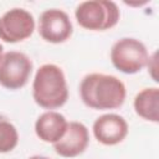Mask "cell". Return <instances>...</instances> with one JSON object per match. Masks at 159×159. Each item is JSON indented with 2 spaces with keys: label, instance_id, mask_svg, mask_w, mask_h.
Segmentation results:
<instances>
[{
  "label": "cell",
  "instance_id": "1",
  "mask_svg": "<svg viewBox=\"0 0 159 159\" xmlns=\"http://www.w3.org/2000/svg\"><path fill=\"white\" fill-rule=\"evenodd\" d=\"M80 96L88 108L98 111L117 109L124 103L127 89L118 77L94 72L82 78Z\"/></svg>",
  "mask_w": 159,
  "mask_h": 159
},
{
  "label": "cell",
  "instance_id": "2",
  "mask_svg": "<svg viewBox=\"0 0 159 159\" xmlns=\"http://www.w3.org/2000/svg\"><path fill=\"white\" fill-rule=\"evenodd\" d=\"M32 98L37 106L48 111L60 108L67 102L68 87L61 67L55 63L39 67L32 82Z\"/></svg>",
  "mask_w": 159,
  "mask_h": 159
},
{
  "label": "cell",
  "instance_id": "3",
  "mask_svg": "<svg viewBox=\"0 0 159 159\" xmlns=\"http://www.w3.org/2000/svg\"><path fill=\"white\" fill-rule=\"evenodd\" d=\"M75 17L78 25L91 31H106L114 27L120 17L116 2L109 0H89L77 5Z\"/></svg>",
  "mask_w": 159,
  "mask_h": 159
},
{
  "label": "cell",
  "instance_id": "4",
  "mask_svg": "<svg viewBox=\"0 0 159 159\" xmlns=\"http://www.w3.org/2000/svg\"><path fill=\"white\" fill-rule=\"evenodd\" d=\"M149 53L145 45L133 37L117 40L111 48L112 65L125 75H134L142 71L148 62Z\"/></svg>",
  "mask_w": 159,
  "mask_h": 159
},
{
  "label": "cell",
  "instance_id": "5",
  "mask_svg": "<svg viewBox=\"0 0 159 159\" xmlns=\"http://www.w3.org/2000/svg\"><path fill=\"white\" fill-rule=\"evenodd\" d=\"M32 61L20 51L4 52L0 58V86L6 89H20L30 80Z\"/></svg>",
  "mask_w": 159,
  "mask_h": 159
},
{
  "label": "cell",
  "instance_id": "6",
  "mask_svg": "<svg viewBox=\"0 0 159 159\" xmlns=\"http://www.w3.org/2000/svg\"><path fill=\"white\" fill-rule=\"evenodd\" d=\"M35 30V19L30 11L22 7L7 10L0 17V40L16 43L29 39Z\"/></svg>",
  "mask_w": 159,
  "mask_h": 159
},
{
  "label": "cell",
  "instance_id": "7",
  "mask_svg": "<svg viewBox=\"0 0 159 159\" xmlns=\"http://www.w3.org/2000/svg\"><path fill=\"white\" fill-rule=\"evenodd\" d=\"M37 31L46 42L62 43L71 37L73 26L67 12L61 9H47L39 17Z\"/></svg>",
  "mask_w": 159,
  "mask_h": 159
},
{
  "label": "cell",
  "instance_id": "8",
  "mask_svg": "<svg viewBox=\"0 0 159 159\" xmlns=\"http://www.w3.org/2000/svg\"><path fill=\"white\" fill-rule=\"evenodd\" d=\"M128 130L127 120L116 113H107L98 117L92 125L94 138L103 145L119 144L128 135Z\"/></svg>",
  "mask_w": 159,
  "mask_h": 159
},
{
  "label": "cell",
  "instance_id": "9",
  "mask_svg": "<svg viewBox=\"0 0 159 159\" xmlns=\"http://www.w3.org/2000/svg\"><path fill=\"white\" fill-rule=\"evenodd\" d=\"M89 143L87 127L81 122H68L63 137L53 144L55 152L62 158H75L82 154Z\"/></svg>",
  "mask_w": 159,
  "mask_h": 159
},
{
  "label": "cell",
  "instance_id": "10",
  "mask_svg": "<svg viewBox=\"0 0 159 159\" xmlns=\"http://www.w3.org/2000/svg\"><path fill=\"white\" fill-rule=\"evenodd\" d=\"M68 122L63 114L56 111H47L36 119L35 133L42 142L55 144L63 137Z\"/></svg>",
  "mask_w": 159,
  "mask_h": 159
},
{
  "label": "cell",
  "instance_id": "11",
  "mask_svg": "<svg viewBox=\"0 0 159 159\" xmlns=\"http://www.w3.org/2000/svg\"><path fill=\"white\" fill-rule=\"evenodd\" d=\"M133 107L135 113L153 123L159 122V88L158 87H148L142 89L134 97Z\"/></svg>",
  "mask_w": 159,
  "mask_h": 159
},
{
  "label": "cell",
  "instance_id": "12",
  "mask_svg": "<svg viewBox=\"0 0 159 159\" xmlns=\"http://www.w3.org/2000/svg\"><path fill=\"white\" fill-rule=\"evenodd\" d=\"M19 133L16 127L4 116L0 114V153H9L16 148Z\"/></svg>",
  "mask_w": 159,
  "mask_h": 159
},
{
  "label": "cell",
  "instance_id": "13",
  "mask_svg": "<svg viewBox=\"0 0 159 159\" xmlns=\"http://www.w3.org/2000/svg\"><path fill=\"white\" fill-rule=\"evenodd\" d=\"M147 67H148V72L150 73L152 78L158 82V76H157V71H158V52L155 51L152 56H149L148 62H147Z\"/></svg>",
  "mask_w": 159,
  "mask_h": 159
},
{
  "label": "cell",
  "instance_id": "14",
  "mask_svg": "<svg viewBox=\"0 0 159 159\" xmlns=\"http://www.w3.org/2000/svg\"><path fill=\"white\" fill-rule=\"evenodd\" d=\"M29 159H50L48 157H43V155H32Z\"/></svg>",
  "mask_w": 159,
  "mask_h": 159
},
{
  "label": "cell",
  "instance_id": "15",
  "mask_svg": "<svg viewBox=\"0 0 159 159\" xmlns=\"http://www.w3.org/2000/svg\"><path fill=\"white\" fill-rule=\"evenodd\" d=\"M2 50H4V47H2V45L0 43V58H1V56H2V53H4V52H2Z\"/></svg>",
  "mask_w": 159,
  "mask_h": 159
}]
</instances>
